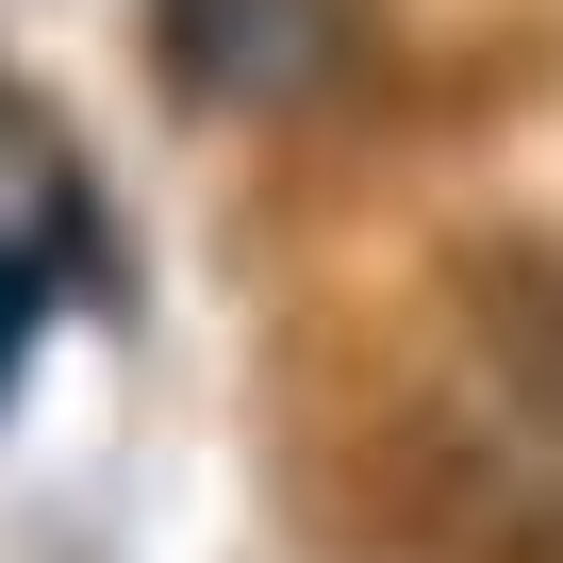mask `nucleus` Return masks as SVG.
<instances>
[{
    "label": "nucleus",
    "mask_w": 563,
    "mask_h": 563,
    "mask_svg": "<svg viewBox=\"0 0 563 563\" xmlns=\"http://www.w3.org/2000/svg\"><path fill=\"white\" fill-rule=\"evenodd\" d=\"M332 51H349L332 0H150V67H166V100H199V117H282V100H316Z\"/></svg>",
    "instance_id": "obj_1"
},
{
    "label": "nucleus",
    "mask_w": 563,
    "mask_h": 563,
    "mask_svg": "<svg viewBox=\"0 0 563 563\" xmlns=\"http://www.w3.org/2000/svg\"><path fill=\"white\" fill-rule=\"evenodd\" d=\"M67 232H84V199H67V150H51L18 100H0V349H18V316L51 299Z\"/></svg>",
    "instance_id": "obj_2"
}]
</instances>
